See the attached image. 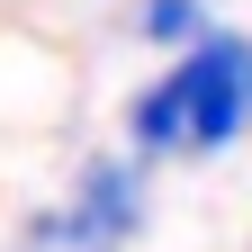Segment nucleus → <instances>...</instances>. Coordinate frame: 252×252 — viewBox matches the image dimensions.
<instances>
[{
  "label": "nucleus",
  "mask_w": 252,
  "mask_h": 252,
  "mask_svg": "<svg viewBox=\"0 0 252 252\" xmlns=\"http://www.w3.org/2000/svg\"><path fill=\"white\" fill-rule=\"evenodd\" d=\"M243 54H252L243 36H216V27H207V36L189 45V63H180V90H189V144H198V153H216V144L243 126Z\"/></svg>",
  "instance_id": "f257e3e1"
},
{
  "label": "nucleus",
  "mask_w": 252,
  "mask_h": 252,
  "mask_svg": "<svg viewBox=\"0 0 252 252\" xmlns=\"http://www.w3.org/2000/svg\"><path fill=\"white\" fill-rule=\"evenodd\" d=\"M135 225H144L135 171H126V162H81V207H72V225H63V234L108 243V234H135Z\"/></svg>",
  "instance_id": "f03ea898"
},
{
  "label": "nucleus",
  "mask_w": 252,
  "mask_h": 252,
  "mask_svg": "<svg viewBox=\"0 0 252 252\" xmlns=\"http://www.w3.org/2000/svg\"><path fill=\"white\" fill-rule=\"evenodd\" d=\"M126 135H135V153H171V144H189V90H180V72H162L135 108H126Z\"/></svg>",
  "instance_id": "7ed1b4c3"
},
{
  "label": "nucleus",
  "mask_w": 252,
  "mask_h": 252,
  "mask_svg": "<svg viewBox=\"0 0 252 252\" xmlns=\"http://www.w3.org/2000/svg\"><path fill=\"white\" fill-rule=\"evenodd\" d=\"M144 36H162V45H198V36H207V9H198V0H144Z\"/></svg>",
  "instance_id": "20e7f679"
}]
</instances>
